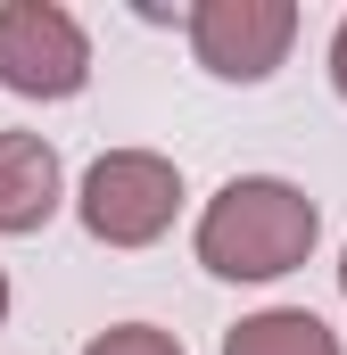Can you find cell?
<instances>
[{
    "instance_id": "6da1fadb",
    "label": "cell",
    "mask_w": 347,
    "mask_h": 355,
    "mask_svg": "<svg viewBox=\"0 0 347 355\" xmlns=\"http://www.w3.org/2000/svg\"><path fill=\"white\" fill-rule=\"evenodd\" d=\"M323 240V207L281 174H232L207 207H198V265L215 281H281L314 257Z\"/></svg>"
},
{
    "instance_id": "7a4b0ae2",
    "label": "cell",
    "mask_w": 347,
    "mask_h": 355,
    "mask_svg": "<svg viewBox=\"0 0 347 355\" xmlns=\"http://www.w3.org/2000/svg\"><path fill=\"white\" fill-rule=\"evenodd\" d=\"M75 215L99 248H149L182 215V166L158 157V149H108V157H91Z\"/></svg>"
},
{
    "instance_id": "3957f363",
    "label": "cell",
    "mask_w": 347,
    "mask_h": 355,
    "mask_svg": "<svg viewBox=\"0 0 347 355\" xmlns=\"http://www.w3.org/2000/svg\"><path fill=\"white\" fill-rule=\"evenodd\" d=\"M91 83V33L58 0H0V91L75 99Z\"/></svg>"
},
{
    "instance_id": "277c9868",
    "label": "cell",
    "mask_w": 347,
    "mask_h": 355,
    "mask_svg": "<svg viewBox=\"0 0 347 355\" xmlns=\"http://www.w3.org/2000/svg\"><path fill=\"white\" fill-rule=\"evenodd\" d=\"M182 25H190V58L215 83H264L298 42V0H198Z\"/></svg>"
},
{
    "instance_id": "5b68a950",
    "label": "cell",
    "mask_w": 347,
    "mask_h": 355,
    "mask_svg": "<svg viewBox=\"0 0 347 355\" xmlns=\"http://www.w3.org/2000/svg\"><path fill=\"white\" fill-rule=\"evenodd\" d=\"M58 198H67L58 149H50L42 132H0V232H8V240L42 232V223L58 215Z\"/></svg>"
},
{
    "instance_id": "8992f818",
    "label": "cell",
    "mask_w": 347,
    "mask_h": 355,
    "mask_svg": "<svg viewBox=\"0 0 347 355\" xmlns=\"http://www.w3.org/2000/svg\"><path fill=\"white\" fill-rule=\"evenodd\" d=\"M223 355H347L339 331L323 322V314H306V306H264L248 322H232L223 331Z\"/></svg>"
},
{
    "instance_id": "52a82bcc",
    "label": "cell",
    "mask_w": 347,
    "mask_h": 355,
    "mask_svg": "<svg viewBox=\"0 0 347 355\" xmlns=\"http://www.w3.org/2000/svg\"><path fill=\"white\" fill-rule=\"evenodd\" d=\"M83 355H182V339L158 331V322H116V331H99Z\"/></svg>"
},
{
    "instance_id": "ba28073f",
    "label": "cell",
    "mask_w": 347,
    "mask_h": 355,
    "mask_svg": "<svg viewBox=\"0 0 347 355\" xmlns=\"http://www.w3.org/2000/svg\"><path fill=\"white\" fill-rule=\"evenodd\" d=\"M331 91L347 99V17H339V33H331Z\"/></svg>"
},
{
    "instance_id": "9c48e42d",
    "label": "cell",
    "mask_w": 347,
    "mask_h": 355,
    "mask_svg": "<svg viewBox=\"0 0 347 355\" xmlns=\"http://www.w3.org/2000/svg\"><path fill=\"white\" fill-rule=\"evenodd\" d=\"M0 322H8V272H0Z\"/></svg>"
},
{
    "instance_id": "30bf717a",
    "label": "cell",
    "mask_w": 347,
    "mask_h": 355,
    "mask_svg": "<svg viewBox=\"0 0 347 355\" xmlns=\"http://www.w3.org/2000/svg\"><path fill=\"white\" fill-rule=\"evenodd\" d=\"M339 297H347V257H339Z\"/></svg>"
}]
</instances>
